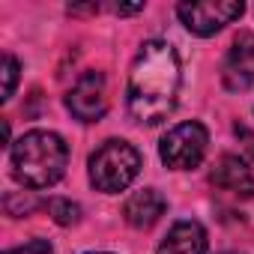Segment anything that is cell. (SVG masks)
<instances>
[{
	"label": "cell",
	"mask_w": 254,
	"mask_h": 254,
	"mask_svg": "<svg viewBox=\"0 0 254 254\" xmlns=\"http://www.w3.org/2000/svg\"><path fill=\"white\" fill-rule=\"evenodd\" d=\"M180 84H183V69H180V57L174 45L162 39L144 42L132 60L129 87H126L132 120L144 126H156L168 120L177 108Z\"/></svg>",
	"instance_id": "1"
},
{
	"label": "cell",
	"mask_w": 254,
	"mask_h": 254,
	"mask_svg": "<svg viewBox=\"0 0 254 254\" xmlns=\"http://www.w3.org/2000/svg\"><path fill=\"white\" fill-rule=\"evenodd\" d=\"M45 209H48V215H51L57 224H63V227L78 224V218H81V206L72 203L69 197H51V200L45 203Z\"/></svg>",
	"instance_id": "11"
},
{
	"label": "cell",
	"mask_w": 254,
	"mask_h": 254,
	"mask_svg": "<svg viewBox=\"0 0 254 254\" xmlns=\"http://www.w3.org/2000/svg\"><path fill=\"white\" fill-rule=\"evenodd\" d=\"M12 177L24 189H51L63 180L69 165V144L57 132H27L9 153Z\"/></svg>",
	"instance_id": "2"
},
{
	"label": "cell",
	"mask_w": 254,
	"mask_h": 254,
	"mask_svg": "<svg viewBox=\"0 0 254 254\" xmlns=\"http://www.w3.org/2000/svg\"><path fill=\"white\" fill-rule=\"evenodd\" d=\"M87 254H108V251H87Z\"/></svg>",
	"instance_id": "15"
},
{
	"label": "cell",
	"mask_w": 254,
	"mask_h": 254,
	"mask_svg": "<svg viewBox=\"0 0 254 254\" xmlns=\"http://www.w3.org/2000/svg\"><path fill=\"white\" fill-rule=\"evenodd\" d=\"M242 3H236V0H186V3L177 6V15L180 21L186 24L189 33L194 36H212L218 33L224 24L236 21L242 15Z\"/></svg>",
	"instance_id": "5"
},
{
	"label": "cell",
	"mask_w": 254,
	"mask_h": 254,
	"mask_svg": "<svg viewBox=\"0 0 254 254\" xmlns=\"http://www.w3.org/2000/svg\"><path fill=\"white\" fill-rule=\"evenodd\" d=\"M66 108H69L72 117L81 120V123H96V120H102L105 111H108V81H105V75L96 72V69L84 72V75L75 81V87L69 90Z\"/></svg>",
	"instance_id": "6"
},
{
	"label": "cell",
	"mask_w": 254,
	"mask_h": 254,
	"mask_svg": "<svg viewBox=\"0 0 254 254\" xmlns=\"http://www.w3.org/2000/svg\"><path fill=\"white\" fill-rule=\"evenodd\" d=\"M206 147H209L206 126L197 123V120H189V123L174 126V129L162 138L159 156L171 171H191V168H197L203 162Z\"/></svg>",
	"instance_id": "4"
},
{
	"label": "cell",
	"mask_w": 254,
	"mask_h": 254,
	"mask_svg": "<svg viewBox=\"0 0 254 254\" xmlns=\"http://www.w3.org/2000/svg\"><path fill=\"white\" fill-rule=\"evenodd\" d=\"M18 84V60L12 54H3V99H12Z\"/></svg>",
	"instance_id": "12"
},
{
	"label": "cell",
	"mask_w": 254,
	"mask_h": 254,
	"mask_svg": "<svg viewBox=\"0 0 254 254\" xmlns=\"http://www.w3.org/2000/svg\"><path fill=\"white\" fill-rule=\"evenodd\" d=\"M209 180L215 189H221L233 197H254V171L248 168V162L242 156H233V153L221 156L215 162Z\"/></svg>",
	"instance_id": "8"
},
{
	"label": "cell",
	"mask_w": 254,
	"mask_h": 254,
	"mask_svg": "<svg viewBox=\"0 0 254 254\" xmlns=\"http://www.w3.org/2000/svg\"><path fill=\"white\" fill-rule=\"evenodd\" d=\"M209 242H206V230L200 221H177L165 239L159 242L156 254H206Z\"/></svg>",
	"instance_id": "10"
},
{
	"label": "cell",
	"mask_w": 254,
	"mask_h": 254,
	"mask_svg": "<svg viewBox=\"0 0 254 254\" xmlns=\"http://www.w3.org/2000/svg\"><path fill=\"white\" fill-rule=\"evenodd\" d=\"M6 254H54V248H51L48 239H30V242H24L18 248H9Z\"/></svg>",
	"instance_id": "13"
},
{
	"label": "cell",
	"mask_w": 254,
	"mask_h": 254,
	"mask_svg": "<svg viewBox=\"0 0 254 254\" xmlns=\"http://www.w3.org/2000/svg\"><path fill=\"white\" fill-rule=\"evenodd\" d=\"M141 9H144V3H135V6H114L117 15H132V12H141Z\"/></svg>",
	"instance_id": "14"
},
{
	"label": "cell",
	"mask_w": 254,
	"mask_h": 254,
	"mask_svg": "<svg viewBox=\"0 0 254 254\" xmlns=\"http://www.w3.org/2000/svg\"><path fill=\"white\" fill-rule=\"evenodd\" d=\"M165 209H168V200L156 189H141V191H132L129 197H126L123 218L132 227H138V230H147L165 215Z\"/></svg>",
	"instance_id": "9"
},
{
	"label": "cell",
	"mask_w": 254,
	"mask_h": 254,
	"mask_svg": "<svg viewBox=\"0 0 254 254\" xmlns=\"http://www.w3.org/2000/svg\"><path fill=\"white\" fill-rule=\"evenodd\" d=\"M221 84L230 93H245L254 84V33H239L224 57Z\"/></svg>",
	"instance_id": "7"
},
{
	"label": "cell",
	"mask_w": 254,
	"mask_h": 254,
	"mask_svg": "<svg viewBox=\"0 0 254 254\" xmlns=\"http://www.w3.org/2000/svg\"><path fill=\"white\" fill-rule=\"evenodd\" d=\"M87 171H90L93 189H99L105 194H117V191H126L141 174V153L129 141L111 138L90 156Z\"/></svg>",
	"instance_id": "3"
}]
</instances>
